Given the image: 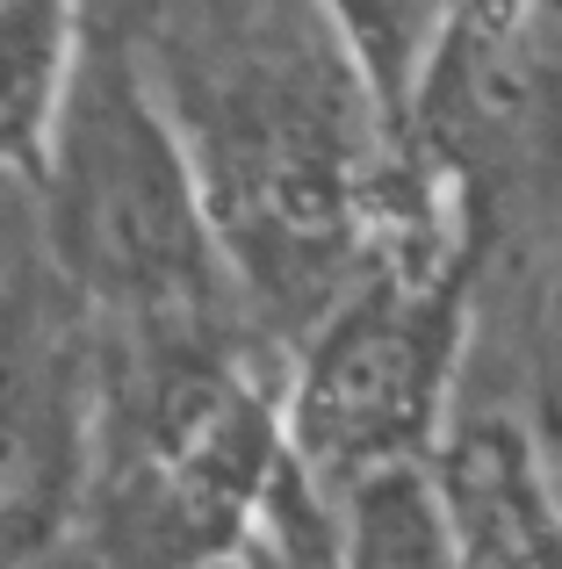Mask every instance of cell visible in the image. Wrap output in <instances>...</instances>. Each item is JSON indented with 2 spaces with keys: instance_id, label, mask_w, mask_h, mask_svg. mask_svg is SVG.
I'll return each instance as SVG.
<instances>
[{
  "instance_id": "6",
  "label": "cell",
  "mask_w": 562,
  "mask_h": 569,
  "mask_svg": "<svg viewBox=\"0 0 562 569\" xmlns=\"http://www.w3.org/2000/svg\"><path fill=\"white\" fill-rule=\"evenodd\" d=\"M87 0H0V173L43 188Z\"/></svg>"
},
{
  "instance_id": "9",
  "label": "cell",
  "mask_w": 562,
  "mask_h": 569,
  "mask_svg": "<svg viewBox=\"0 0 562 569\" xmlns=\"http://www.w3.org/2000/svg\"><path fill=\"white\" fill-rule=\"evenodd\" d=\"M195 569H281V562H274V548L260 541L253 527H245V541H239V548H224V556H210V562H195Z\"/></svg>"
},
{
  "instance_id": "3",
  "label": "cell",
  "mask_w": 562,
  "mask_h": 569,
  "mask_svg": "<svg viewBox=\"0 0 562 569\" xmlns=\"http://www.w3.org/2000/svg\"><path fill=\"white\" fill-rule=\"evenodd\" d=\"M101 318L43 252L0 274V569L58 556L101 447Z\"/></svg>"
},
{
  "instance_id": "10",
  "label": "cell",
  "mask_w": 562,
  "mask_h": 569,
  "mask_svg": "<svg viewBox=\"0 0 562 569\" xmlns=\"http://www.w3.org/2000/svg\"><path fill=\"white\" fill-rule=\"evenodd\" d=\"M8 569H80V556H72V541H66L58 556H37V562H8Z\"/></svg>"
},
{
  "instance_id": "4",
  "label": "cell",
  "mask_w": 562,
  "mask_h": 569,
  "mask_svg": "<svg viewBox=\"0 0 562 569\" xmlns=\"http://www.w3.org/2000/svg\"><path fill=\"white\" fill-rule=\"evenodd\" d=\"M555 0H440L397 144L425 159L491 231L505 181L549 159Z\"/></svg>"
},
{
  "instance_id": "7",
  "label": "cell",
  "mask_w": 562,
  "mask_h": 569,
  "mask_svg": "<svg viewBox=\"0 0 562 569\" xmlns=\"http://www.w3.org/2000/svg\"><path fill=\"white\" fill-rule=\"evenodd\" d=\"M332 519H339L347 569H454L433 483H425V461L361 476L353 490L332 498Z\"/></svg>"
},
{
  "instance_id": "2",
  "label": "cell",
  "mask_w": 562,
  "mask_h": 569,
  "mask_svg": "<svg viewBox=\"0 0 562 569\" xmlns=\"http://www.w3.org/2000/svg\"><path fill=\"white\" fill-rule=\"evenodd\" d=\"M476 274L483 246L382 260L361 267L310 325L303 368L281 397V447L324 505L375 469H411L433 455L469 347Z\"/></svg>"
},
{
  "instance_id": "8",
  "label": "cell",
  "mask_w": 562,
  "mask_h": 569,
  "mask_svg": "<svg viewBox=\"0 0 562 569\" xmlns=\"http://www.w3.org/2000/svg\"><path fill=\"white\" fill-rule=\"evenodd\" d=\"M318 8L332 22L339 51H347L375 130L397 138L411 116V87H419V58H425V37H433L440 0H318Z\"/></svg>"
},
{
  "instance_id": "5",
  "label": "cell",
  "mask_w": 562,
  "mask_h": 569,
  "mask_svg": "<svg viewBox=\"0 0 562 569\" xmlns=\"http://www.w3.org/2000/svg\"><path fill=\"white\" fill-rule=\"evenodd\" d=\"M454 569H562L555 490L534 432L512 411L448 418L425 455Z\"/></svg>"
},
{
  "instance_id": "1",
  "label": "cell",
  "mask_w": 562,
  "mask_h": 569,
  "mask_svg": "<svg viewBox=\"0 0 562 569\" xmlns=\"http://www.w3.org/2000/svg\"><path fill=\"white\" fill-rule=\"evenodd\" d=\"M43 260L123 339H239L245 303L217 246L202 173L173 116L144 87L123 29L87 14L51 138Z\"/></svg>"
}]
</instances>
